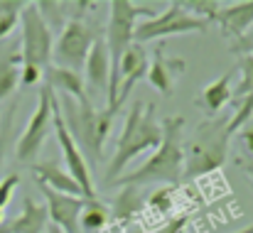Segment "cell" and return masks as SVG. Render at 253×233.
Instances as JSON below:
<instances>
[{"mask_svg": "<svg viewBox=\"0 0 253 233\" xmlns=\"http://www.w3.org/2000/svg\"><path fill=\"white\" fill-rule=\"evenodd\" d=\"M182 116H168L163 120V143L155 155L148 157L135 172L123 174L116 187H153V184H169L177 187L184 177V143H182Z\"/></svg>", "mask_w": 253, "mask_h": 233, "instance_id": "obj_1", "label": "cell"}, {"mask_svg": "<svg viewBox=\"0 0 253 233\" xmlns=\"http://www.w3.org/2000/svg\"><path fill=\"white\" fill-rule=\"evenodd\" d=\"M160 143H163V123L155 120V106L135 101L130 106L128 116H126L121 138L116 143V153H113L108 167H106L103 182L106 184H116L123 177L126 167L135 157H140L148 150H158Z\"/></svg>", "mask_w": 253, "mask_h": 233, "instance_id": "obj_2", "label": "cell"}, {"mask_svg": "<svg viewBox=\"0 0 253 233\" xmlns=\"http://www.w3.org/2000/svg\"><path fill=\"white\" fill-rule=\"evenodd\" d=\"M57 101H59V116H62L72 140L82 150V155H88L93 162H98L103 157L106 140L111 135L113 118L121 111L118 108L96 111L88 98L86 101H77L72 96H62V98L57 96Z\"/></svg>", "mask_w": 253, "mask_h": 233, "instance_id": "obj_3", "label": "cell"}, {"mask_svg": "<svg viewBox=\"0 0 253 233\" xmlns=\"http://www.w3.org/2000/svg\"><path fill=\"white\" fill-rule=\"evenodd\" d=\"M20 30H22V42H20V57H22V69H20V86L30 88L37 86L44 72L52 67V49H54V32L47 27L42 20L40 10L35 2H25L20 12Z\"/></svg>", "mask_w": 253, "mask_h": 233, "instance_id": "obj_4", "label": "cell"}, {"mask_svg": "<svg viewBox=\"0 0 253 233\" xmlns=\"http://www.w3.org/2000/svg\"><path fill=\"white\" fill-rule=\"evenodd\" d=\"M145 15L148 20L155 17V10L150 5H135L130 0H113L111 2V17H108V27H106V49L111 57V81H108V106L106 108H118V62L126 54V49L133 44V35H135V22L138 17ZM121 111V108H118Z\"/></svg>", "mask_w": 253, "mask_h": 233, "instance_id": "obj_5", "label": "cell"}, {"mask_svg": "<svg viewBox=\"0 0 253 233\" xmlns=\"http://www.w3.org/2000/svg\"><path fill=\"white\" fill-rule=\"evenodd\" d=\"M229 130L226 120H204L197 125L192 138L184 143V177L197 179L219 169L229 155Z\"/></svg>", "mask_w": 253, "mask_h": 233, "instance_id": "obj_6", "label": "cell"}, {"mask_svg": "<svg viewBox=\"0 0 253 233\" xmlns=\"http://www.w3.org/2000/svg\"><path fill=\"white\" fill-rule=\"evenodd\" d=\"M98 39V35L93 32V27L86 22L82 15H74L67 20V25L62 27L57 42H54V49H52V59H54V67H62V69H72V72H79L84 69L86 57L93 47V42Z\"/></svg>", "mask_w": 253, "mask_h": 233, "instance_id": "obj_7", "label": "cell"}, {"mask_svg": "<svg viewBox=\"0 0 253 233\" xmlns=\"http://www.w3.org/2000/svg\"><path fill=\"white\" fill-rule=\"evenodd\" d=\"M209 22L202 17H194L192 12L184 10L182 2H172L168 5L160 15L135 25V35L133 42L145 44L153 39H165V37H177V35H187V32H207Z\"/></svg>", "mask_w": 253, "mask_h": 233, "instance_id": "obj_8", "label": "cell"}, {"mask_svg": "<svg viewBox=\"0 0 253 233\" xmlns=\"http://www.w3.org/2000/svg\"><path fill=\"white\" fill-rule=\"evenodd\" d=\"M49 133H52V88L42 83L40 96H37V108L32 111L22 135L15 143V159L32 162Z\"/></svg>", "mask_w": 253, "mask_h": 233, "instance_id": "obj_9", "label": "cell"}, {"mask_svg": "<svg viewBox=\"0 0 253 233\" xmlns=\"http://www.w3.org/2000/svg\"><path fill=\"white\" fill-rule=\"evenodd\" d=\"M52 120H54V133H57V145L64 155V162H67V172L77 179V184L82 187L86 199H96L93 194V179H91V167L86 162V157L82 155V150L77 148V143L72 140L62 116H59V101H57V93L52 91Z\"/></svg>", "mask_w": 253, "mask_h": 233, "instance_id": "obj_10", "label": "cell"}, {"mask_svg": "<svg viewBox=\"0 0 253 233\" xmlns=\"http://www.w3.org/2000/svg\"><path fill=\"white\" fill-rule=\"evenodd\" d=\"M42 196H44V206H47V214L49 219L54 221V226L62 233H79V216L84 211L86 201L84 196H69V194H59L44 184H37Z\"/></svg>", "mask_w": 253, "mask_h": 233, "instance_id": "obj_11", "label": "cell"}, {"mask_svg": "<svg viewBox=\"0 0 253 233\" xmlns=\"http://www.w3.org/2000/svg\"><path fill=\"white\" fill-rule=\"evenodd\" d=\"M148 69H150V62H148V52L143 49V44L133 42L126 54L121 57L118 62V108L128 101L133 86L140 81V78L148 77Z\"/></svg>", "mask_w": 253, "mask_h": 233, "instance_id": "obj_12", "label": "cell"}, {"mask_svg": "<svg viewBox=\"0 0 253 233\" xmlns=\"http://www.w3.org/2000/svg\"><path fill=\"white\" fill-rule=\"evenodd\" d=\"M108 81H111V57L106 49L103 37H98L86 57L84 64V83H86V96L91 101V96H106L108 93Z\"/></svg>", "mask_w": 253, "mask_h": 233, "instance_id": "obj_13", "label": "cell"}, {"mask_svg": "<svg viewBox=\"0 0 253 233\" xmlns=\"http://www.w3.org/2000/svg\"><path fill=\"white\" fill-rule=\"evenodd\" d=\"M163 49H165V47H158V49H155V59H153V64H150L148 77L145 78L153 83V88H155L160 96H165V98H168V96L174 93L177 77H179V74H184L187 62H184V59H168Z\"/></svg>", "mask_w": 253, "mask_h": 233, "instance_id": "obj_14", "label": "cell"}, {"mask_svg": "<svg viewBox=\"0 0 253 233\" xmlns=\"http://www.w3.org/2000/svg\"><path fill=\"white\" fill-rule=\"evenodd\" d=\"M49 224V214L44 204H37L32 196L22 199V211L17 219L2 221L0 233H44Z\"/></svg>", "mask_w": 253, "mask_h": 233, "instance_id": "obj_15", "label": "cell"}, {"mask_svg": "<svg viewBox=\"0 0 253 233\" xmlns=\"http://www.w3.org/2000/svg\"><path fill=\"white\" fill-rule=\"evenodd\" d=\"M32 174H35V182L37 184H44V187H49V189H54L59 194L84 196V192L77 184V179L64 167H59L57 162H32Z\"/></svg>", "mask_w": 253, "mask_h": 233, "instance_id": "obj_16", "label": "cell"}, {"mask_svg": "<svg viewBox=\"0 0 253 233\" xmlns=\"http://www.w3.org/2000/svg\"><path fill=\"white\" fill-rule=\"evenodd\" d=\"M214 22L224 30V35L239 37L244 32H249L253 25V0H244V2H231V5H221Z\"/></svg>", "mask_w": 253, "mask_h": 233, "instance_id": "obj_17", "label": "cell"}, {"mask_svg": "<svg viewBox=\"0 0 253 233\" xmlns=\"http://www.w3.org/2000/svg\"><path fill=\"white\" fill-rule=\"evenodd\" d=\"M44 86H49L52 91H62L64 96H72L77 101H86V83L84 77L79 72H72V69H62V67H49L44 72Z\"/></svg>", "mask_w": 253, "mask_h": 233, "instance_id": "obj_18", "label": "cell"}, {"mask_svg": "<svg viewBox=\"0 0 253 233\" xmlns=\"http://www.w3.org/2000/svg\"><path fill=\"white\" fill-rule=\"evenodd\" d=\"M229 101H231V72H226V74H221L216 81L207 83V86L202 88L199 98H197V106H199L209 118H214Z\"/></svg>", "mask_w": 253, "mask_h": 233, "instance_id": "obj_19", "label": "cell"}, {"mask_svg": "<svg viewBox=\"0 0 253 233\" xmlns=\"http://www.w3.org/2000/svg\"><path fill=\"white\" fill-rule=\"evenodd\" d=\"M20 69H22L20 52H10L7 57H0V101L7 98L20 86Z\"/></svg>", "mask_w": 253, "mask_h": 233, "instance_id": "obj_20", "label": "cell"}, {"mask_svg": "<svg viewBox=\"0 0 253 233\" xmlns=\"http://www.w3.org/2000/svg\"><path fill=\"white\" fill-rule=\"evenodd\" d=\"M108 219H111V211L106 209V204H101L98 199H88L79 216V229L86 233H96L108 224Z\"/></svg>", "mask_w": 253, "mask_h": 233, "instance_id": "obj_21", "label": "cell"}, {"mask_svg": "<svg viewBox=\"0 0 253 233\" xmlns=\"http://www.w3.org/2000/svg\"><path fill=\"white\" fill-rule=\"evenodd\" d=\"M15 116H17V101H12L0 120V179L5 177V162H7V153L10 148H15L12 133H15Z\"/></svg>", "mask_w": 253, "mask_h": 233, "instance_id": "obj_22", "label": "cell"}, {"mask_svg": "<svg viewBox=\"0 0 253 233\" xmlns=\"http://www.w3.org/2000/svg\"><path fill=\"white\" fill-rule=\"evenodd\" d=\"M143 201H145V196H143V192H140L138 187H123V192L118 194V199H116L111 214H113L116 219H130V216L143 206Z\"/></svg>", "mask_w": 253, "mask_h": 233, "instance_id": "obj_23", "label": "cell"}, {"mask_svg": "<svg viewBox=\"0 0 253 233\" xmlns=\"http://www.w3.org/2000/svg\"><path fill=\"white\" fill-rule=\"evenodd\" d=\"M25 2L20 0H0V39H5L15 25L20 22V12H22Z\"/></svg>", "mask_w": 253, "mask_h": 233, "instance_id": "obj_24", "label": "cell"}, {"mask_svg": "<svg viewBox=\"0 0 253 233\" xmlns=\"http://www.w3.org/2000/svg\"><path fill=\"white\" fill-rule=\"evenodd\" d=\"M37 5V10H40V15H42V20L47 22V27L54 32H62V27L67 25V20H64V5L62 2H52V0H42V2H35Z\"/></svg>", "mask_w": 253, "mask_h": 233, "instance_id": "obj_25", "label": "cell"}, {"mask_svg": "<svg viewBox=\"0 0 253 233\" xmlns=\"http://www.w3.org/2000/svg\"><path fill=\"white\" fill-rule=\"evenodd\" d=\"M239 69H241V81L236 88H231V101H241L253 93V57H244L239 62Z\"/></svg>", "mask_w": 253, "mask_h": 233, "instance_id": "obj_26", "label": "cell"}, {"mask_svg": "<svg viewBox=\"0 0 253 233\" xmlns=\"http://www.w3.org/2000/svg\"><path fill=\"white\" fill-rule=\"evenodd\" d=\"M182 5H184L187 12L192 10L194 17H202V20H207L209 25L214 22V17H216V12H219V7H221V2H216V0H187V2H182Z\"/></svg>", "mask_w": 253, "mask_h": 233, "instance_id": "obj_27", "label": "cell"}, {"mask_svg": "<svg viewBox=\"0 0 253 233\" xmlns=\"http://www.w3.org/2000/svg\"><path fill=\"white\" fill-rule=\"evenodd\" d=\"M229 52L236 54V57H241V59H244V57H253V30L239 35V37H234V39L229 42Z\"/></svg>", "mask_w": 253, "mask_h": 233, "instance_id": "obj_28", "label": "cell"}, {"mask_svg": "<svg viewBox=\"0 0 253 233\" xmlns=\"http://www.w3.org/2000/svg\"><path fill=\"white\" fill-rule=\"evenodd\" d=\"M17 184H20V174H17V172H10V174H5V177L0 179V211L10 204L12 192H15Z\"/></svg>", "mask_w": 253, "mask_h": 233, "instance_id": "obj_29", "label": "cell"}, {"mask_svg": "<svg viewBox=\"0 0 253 233\" xmlns=\"http://www.w3.org/2000/svg\"><path fill=\"white\" fill-rule=\"evenodd\" d=\"M239 138H241V145H244V150L251 155L253 159V123H249L246 128H241L239 130Z\"/></svg>", "mask_w": 253, "mask_h": 233, "instance_id": "obj_30", "label": "cell"}, {"mask_svg": "<svg viewBox=\"0 0 253 233\" xmlns=\"http://www.w3.org/2000/svg\"><path fill=\"white\" fill-rule=\"evenodd\" d=\"M239 167H241V172L251 179V184H253V159H239Z\"/></svg>", "mask_w": 253, "mask_h": 233, "instance_id": "obj_31", "label": "cell"}, {"mask_svg": "<svg viewBox=\"0 0 253 233\" xmlns=\"http://www.w3.org/2000/svg\"><path fill=\"white\" fill-rule=\"evenodd\" d=\"M0 224H2V211H0Z\"/></svg>", "mask_w": 253, "mask_h": 233, "instance_id": "obj_32", "label": "cell"}]
</instances>
